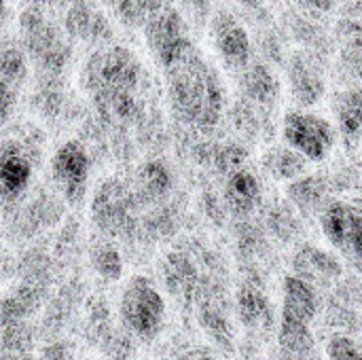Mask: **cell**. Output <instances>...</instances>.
I'll use <instances>...</instances> for the list:
<instances>
[{
	"label": "cell",
	"mask_w": 362,
	"mask_h": 360,
	"mask_svg": "<svg viewBox=\"0 0 362 360\" xmlns=\"http://www.w3.org/2000/svg\"><path fill=\"white\" fill-rule=\"evenodd\" d=\"M168 98L174 117L199 132L216 127L223 115L225 91L218 74L195 49L182 62L165 70Z\"/></svg>",
	"instance_id": "cell-1"
},
{
	"label": "cell",
	"mask_w": 362,
	"mask_h": 360,
	"mask_svg": "<svg viewBox=\"0 0 362 360\" xmlns=\"http://www.w3.org/2000/svg\"><path fill=\"white\" fill-rule=\"evenodd\" d=\"M138 202L129 185L119 178H106L98 185L91 199V221L106 238H138Z\"/></svg>",
	"instance_id": "cell-2"
},
{
	"label": "cell",
	"mask_w": 362,
	"mask_h": 360,
	"mask_svg": "<svg viewBox=\"0 0 362 360\" xmlns=\"http://www.w3.org/2000/svg\"><path fill=\"white\" fill-rule=\"evenodd\" d=\"M142 79V66L134 51L121 45L100 47L83 66V87L93 93L100 89L136 91Z\"/></svg>",
	"instance_id": "cell-3"
},
{
	"label": "cell",
	"mask_w": 362,
	"mask_h": 360,
	"mask_svg": "<svg viewBox=\"0 0 362 360\" xmlns=\"http://www.w3.org/2000/svg\"><path fill=\"white\" fill-rule=\"evenodd\" d=\"M119 314L134 337L153 342L165 320V301L146 276H134L123 289Z\"/></svg>",
	"instance_id": "cell-4"
},
{
	"label": "cell",
	"mask_w": 362,
	"mask_h": 360,
	"mask_svg": "<svg viewBox=\"0 0 362 360\" xmlns=\"http://www.w3.org/2000/svg\"><path fill=\"white\" fill-rule=\"evenodd\" d=\"M36 129L30 136H6L0 140V202L15 204L32 185L38 161Z\"/></svg>",
	"instance_id": "cell-5"
},
{
	"label": "cell",
	"mask_w": 362,
	"mask_h": 360,
	"mask_svg": "<svg viewBox=\"0 0 362 360\" xmlns=\"http://www.w3.org/2000/svg\"><path fill=\"white\" fill-rule=\"evenodd\" d=\"M284 144L303 155L310 163L325 161L335 146V127L329 119L308 112V110H288L282 121Z\"/></svg>",
	"instance_id": "cell-6"
},
{
	"label": "cell",
	"mask_w": 362,
	"mask_h": 360,
	"mask_svg": "<svg viewBox=\"0 0 362 360\" xmlns=\"http://www.w3.org/2000/svg\"><path fill=\"white\" fill-rule=\"evenodd\" d=\"M91 155L83 140H66L51 157V176L66 202L81 204L87 193Z\"/></svg>",
	"instance_id": "cell-7"
},
{
	"label": "cell",
	"mask_w": 362,
	"mask_h": 360,
	"mask_svg": "<svg viewBox=\"0 0 362 360\" xmlns=\"http://www.w3.org/2000/svg\"><path fill=\"white\" fill-rule=\"evenodd\" d=\"M320 227L337 250L362 263V208L346 202H331L322 208Z\"/></svg>",
	"instance_id": "cell-8"
},
{
	"label": "cell",
	"mask_w": 362,
	"mask_h": 360,
	"mask_svg": "<svg viewBox=\"0 0 362 360\" xmlns=\"http://www.w3.org/2000/svg\"><path fill=\"white\" fill-rule=\"evenodd\" d=\"M210 34H212L214 49L227 68L244 70L248 66L250 53H252L248 30L229 11H218L212 17Z\"/></svg>",
	"instance_id": "cell-9"
},
{
	"label": "cell",
	"mask_w": 362,
	"mask_h": 360,
	"mask_svg": "<svg viewBox=\"0 0 362 360\" xmlns=\"http://www.w3.org/2000/svg\"><path fill=\"white\" fill-rule=\"evenodd\" d=\"M64 30L66 36L72 40L100 45L112 40L115 30L110 19L91 2V0H72L66 15H64Z\"/></svg>",
	"instance_id": "cell-10"
},
{
	"label": "cell",
	"mask_w": 362,
	"mask_h": 360,
	"mask_svg": "<svg viewBox=\"0 0 362 360\" xmlns=\"http://www.w3.org/2000/svg\"><path fill=\"white\" fill-rule=\"evenodd\" d=\"M288 85L299 106L316 104L325 93V74L318 62L308 53H295L288 64Z\"/></svg>",
	"instance_id": "cell-11"
},
{
	"label": "cell",
	"mask_w": 362,
	"mask_h": 360,
	"mask_svg": "<svg viewBox=\"0 0 362 360\" xmlns=\"http://www.w3.org/2000/svg\"><path fill=\"white\" fill-rule=\"evenodd\" d=\"M136 182L132 185V191L136 195L138 206H153L170 195L174 187L172 170L161 159H148L144 161L136 172Z\"/></svg>",
	"instance_id": "cell-12"
},
{
	"label": "cell",
	"mask_w": 362,
	"mask_h": 360,
	"mask_svg": "<svg viewBox=\"0 0 362 360\" xmlns=\"http://www.w3.org/2000/svg\"><path fill=\"white\" fill-rule=\"evenodd\" d=\"M223 199H225L227 210L233 216H248V214H252L259 208L261 199H263V191H261L259 178L250 170L238 168L235 172H231L227 176Z\"/></svg>",
	"instance_id": "cell-13"
},
{
	"label": "cell",
	"mask_w": 362,
	"mask_h": 360,
	"mask_svg": "<svg viewBox=\"0 0 362 360\" xmlns=\"http://www.w3.org/2000/svg\"><path fill=\"white\" fill-rule=\"evenodd\" d=\"M163 284L170 295L182 299L185 303H193L199 289V274L193 261L185 252H170L161 265Z\"/></svg>",
	"instance_id": "cell-14"
},
{
	"label": "cell",
	"mask_w": 362,
	"mask_h": 360,
	"mask_svg": "<svg viewBox=\"0 0 362 360\" xmlns=\"http://www.w3.org/2000/svg\"><path fill=\"white\" fill-rule=\"evenodd\" d=\"M144 40L148 45V49L157 55L161 53L165 47H170L172 42H176L182 36H189L187 25L182 15L172 6H163L161 11H157L146 23H144Z\"/></svg>",
	"instance_id": "cell-15"
},
{
	"label": "cell",
	"mask_w": 362,
	"mask_h": 360,
	"mask_svg": "<svg viewBox=\"0 0 362 360\" xmlns=\"http://www.w3.org/2000/svg\"><path fill=\"white\" fill-rule=\"evenodd\" d=\"M286 316L310 323L318 314V295L312 282L301 276H286L282 284V312Z\"/></svg>",
	"instance_id": "cell-16"
},
{
	"label": "cell",
	"mask_w": 362,
	"mask_h": 360,
	"mask_svg": "<svg viewBox=\"0 0 362 360\" xmlns=\"http://www.w3.org/2000/svg\"><path fill=\"white\" fill-rule=\"evenodd\" d=\"M263 168L274 180L293 182L308 172L310 161L288 144H276L263 155Z\"/></svg>",
	"instance_id": "cell-17"
},
{
	"label": "cell",
	"mask_w": 362,
	"mask_h": 360,
	"mask_svg": "<svg viewBox=\"0 0 362 360\" xmlns=\"http://www.w3.org/2000/svg\"><path fill=\"white\" fill-rule=\"evenodd\" d=\"M238 316L248 329H269L274 325V310L261 289L252 284H242L238 291Z\"/></svg>",
	"instance_id": "cell-18"
},
{
	"label": "cell",
	"mask_w": 362,
	"mask_h": 360,
	"mask_svg": "<svg viewBox=\"0 0 362 360\" xmlns=\"http://www.w3.org/2000/svg\"><path fill=\"white\" fill-rule=\"evenodd\" d=\"M295 269H297V276L305 278L312 284H314V280L331 282V280L341 276L339 261L333 255H329L325 250H318V248L301 250L299 257L295 259Z\"/></svg>",
	"instance_id": "cell-19"
},
{
	"label": "cell",
	"mask_w": 362,
	"mask_h": 360,
	"mask_svg": "<svg viewBox=\"0 0 362 360\" xmlns=\"http://www.w3.org/2000/svg\"><path fill=\"white\" fill-rule=\"evenodd\" d=\"M335 119L339 134L348 142L362 140V89H348L337 95Z\"/></svg>",
	"instance_id": "cell-20"
},
{
	"label": "cell",
	"mask_w": 362,
	"mask_h": 360,
	"mask_svg": "<svg viewBox=\"0 0 362 360\" xmlns=\"http://www.w3.org/2000/svg\"><path fill=\"white\" fill-rule=\"evenodd\" d=\"M242 89L244 93L259 104H269L278 93V83L267 66L263 64H248L242 74Z\"/></svg>",
	"instance_id": "cell-21"
},
{
	"label": "cell",
	"mask_w": 362,
	"mask_h": 360,
	"mask_svg": "<svg viewBox=\"0 0 362 360\" xmlns=\"http://www.w3.org/2000/svg\"><path fill=\"white\" fill-rule=\"evenodd\" d=\"M89 261L95 274L106 282H117L123 276V257L110 240H100L89 250Z\"/></svg>",
	"instance_id": "cell-22"
},
{
	"label": "cell",
	"mask_w": 362,
	"mask_h": 360,
	"mask_svg": "<svg viewBox=\"0 0 362 360\" xmlns=\"http://www.w3.org/2000/svg\"><path fill=\"white\" fill-rule=\"evenodd\" d=\"M172 0H115L112 8L127 28H144V23Z\"/></svg>",
	"instance_id": "cell-23"
},
{
	"label": "cell",
	"mask_w": 362,
	"mask_h": 360,
	"mask_svg": "<svg viewBox=\"0 0 362 360\" xmlns=\"http://www.w3.org/2000/svg\"><path fill=\"white\" fill-rule=\"evenodd\" d=\"M28 74H30V64L21 45L0 47V79L21 89V85L28 81Z\"/></svg>",
	"instance_id": "cell-24"
},
{
	"label": "cell",
	"mask_w": 362,
	"mask_h": 360,
	"mask_svg": "<svg viewBox=\"0 0 362 360\" xmlns=\"http://www.w3.org/2000/svg\"><path fill=\"white\" fill-rule=\"evenodd\" d=\"M112 331V325H110V312H108V306L104 299L95 297L93 301H89L87 306V325H85V335L89 337L91 344L100 346L108 333Z\"/></svg>",
	"instance_id": "cell-25"
},
{
	"label": "cell",
	"mask_w": 362,
	"mask_h": 360,
	"mask_svg": "<svg viewBox=\"0 0 362 360\" xmlns=\"http://www.w3.org/2000/svg\"><path fill=\"white\" fill-rule=\"evenodd\" d=\"M129 331H110L108 337L100 344V350L110 360H129L134 354V342Z\"/></svg>",
	"instance_id": "cell-26"
},
{
	"label": "cell",
	"mask_w": 362,
	"mask_h": 360,
	"mask_svg": "<svg viewBox=\"0 0 362 360\" xmlns=\"http://www.w3.org/2000/svg\"><path fill=\"white\" fill-rule=\"evenodd\" d=\"M291 195L295 197L299 208L316 210L322 202V187L314 178H297V182L291 187Z\"/></svg>",
	"instance_id": "cell-27"
},
{
	"label": "cell",
	"mask_w": 362,
	"mask_h": 360,
	"mask_svg": "<svg viewBox=\"0 0 362 360\" xmlns=\"http://www.w3.org/2000/svg\"><path fill=\"white\" fill-rule=\"evenodd\" d=\"M329 360H362V346L350 335H333L327 344Z\"/></svg>",
	"instance_id": "cell-28"
},
{
	"label": "cell",
	"mask_w": 362,
	"mask_h": 360,
	"mask_svg": "<svg viewBox=\"0 0 362 360\" xmlns=\"http://www.w3.org/2000/svg\"><path fill=\"white\" fill-rule=\"evenodd\" d=\"M17 98H19V89L8 81L0 79V127H4L15 115Z\"/></svg>",
	"instance_id": "cell-29"
},
{
	"label": "cell",
	"mask_w": 362,
	"mask_h": 360,
	"mask_svg": "<svg viewBox=\"0 0 362 360\" xmlns=\"http://www.w3.org/2000/svg\"><path fill=\"white\" fill-rule=\"evenodd\" d=\"M38 360H74V348L68 342H53L42 348Z\"/></svg>",
	"instance_id": "cell-30"
},
{
	"label": "cell",
	"mask_w": 362,
	"mask_h": 360,
	"mask_svg": "<svg viewBox=\"0 0 362 360\" xmlns=\"http://www.w3.org/2000/svg\"><path fill=\"white\" fill-rule=\"evenodd\" d=\"M0 360H34L30 350H0Z\"/></svg>",
	"instance_id": "cell-31"
},
{
	"label": "cell",
	"mask_w": 362,
	"mask_h": 360,
	"mask_svg": "<svg viewBox=\"0 0 362 360\" xmlns=\"http://www.w3.org/2000/svg\"><path fill=\"white\" fill-rule=\"evenodd\" d=\"M299 2H303L305 6H310V8H316V11H331L333 8V4H335V0H299Z\"/></svg>",
	"instance_id": "cell-32"
},
{
	"label": "cell",
	"mask_w": 362,
	"mask_h": 360,
	"mask_svg": "<svg viewBox=\"0 0 362 360\" xmlns=\"http://www.w3.org/2000/svg\"><path fill=\"white\" fill-rule=\"evenodd\" d=\"M242 6H246V8H259L265 0H238Z\"/></svg>",
	"instance_id": "cell-33"
},
{
	"label": "cell",
	"mask_w": 362,
	"mask_h": 360,
	"mask_svg": "<svg viewBox=\"0 0 362 360\" xmlns=\"http://www.w3.org/2000/svg\"><path fill=\"white\" fill-rule=\"evenodd\" d=\"M4 15H6V0H0V21Z\"/></svg>",
	"instance_id": "cell-34"
},
{
	"label": "cell",
	"mask_w": 362,
	"mask_h": 360,
	"mask_svg": "<svg viewBox=\"0 0 362 360\" xmlns=\"http://www.w3.org/2000/svg\"><path fill=\"white\" fill-rule=\"evenodd\" d=\"M197 360H216V359H212V356H204V359H197Z\"/></svg>",
	"instance_id": "cell-35"
},
{
	"label": "cell",
	"mask_w": 362,
	"mask_h": 360,
	"mask_svg": "<svg viewBox=\"0 0 362 360\" xmlns=\"http://www.w3.org/2000/svg\"><path fill=\"white\" fill-rule=\"evenodd\" d=\"M64 2H72V0H64Z\"/></svg>",
	"instance_id": "cell-36"
},
{
	"label": "cell",
	"mask_w": 362,
	"mask_h": 360,
	"mask_svg": "<svg viewBox=\"0 0 362 360\" xmlns=\"http://www.w3.org/2000/svg\"><path fill=\"white\" fill-rule=\"evenodd\" d=\"M361 335H362V323H361Z\"/></svg>",
	"instance_id": "cell-37"
},
{
	"label": "cell",
	"mask_w": 362,
	"mask_h": 360,
	"mask_svg": "<svg viewBox=\"0 0 362 360\" xmlns=\"http://www.w3.org/2000/svg\"><path fill=\"white\" fill-rule=\"evenodd\" d=\"M142 360H151V359H142Z\"/></svg>",
	"instance_id": "cell-38"
},
{
	"label": "cell",
	"mask_w": 362,
	"mask_h": 360,
	"mask_svg": "<svg viewBox=\"0 0 362 360\" xmlns=\"http://www.w3.org/2000/svg\"><path fill=\"white\" fill-rule=\"evenodd\" d=\"M106 360H110V359H106Z\"/></svg>",
	"instance_id": "cell-39"
}]
</instances>
